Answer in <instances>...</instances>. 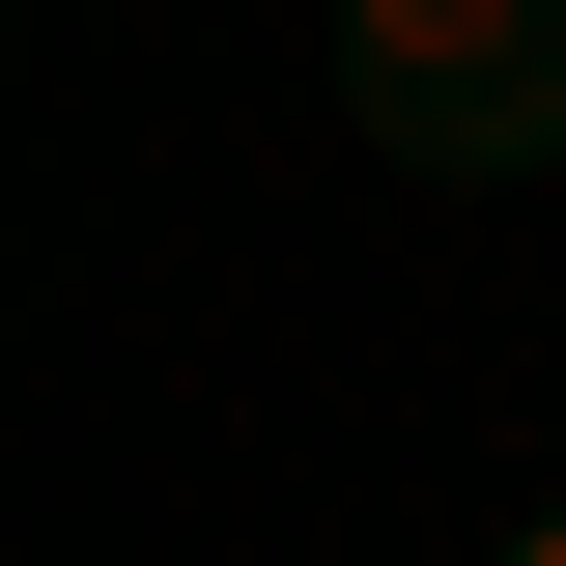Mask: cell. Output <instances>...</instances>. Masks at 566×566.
I'll list each match as a JSON object with an SVG mask.
<instances>
[{
    "instance_id": "6da1fadb",
    "label": "cell",
    "mask_w": 566,
    "mask_h": 566,
    "mask_svg": "<svg viewBox=\"0 0 566 566\" xmlns=\"http://www.w3.org/2000/svg\"><path fill=\"white\" fill-rule=\"evenodd\" d=\"M340 85L424 170H538L566 142V0H340Z\"/></svg>"
},
{
    "instance_id": "7a4b0ae2",
    "label": "cell",
    "mask_w": 566,
    "mask_h": 566,
    "mask_svg": "<svg viewBox=\"0 0 566 566\" xmlns=\"http://www.w3.org/2000/svg\"><path fill=\"white\" fill-rule=\"evenodd\" d=\"M510 566H566V510H538V538H510Z\"/></svg>"
}]
</instances>
